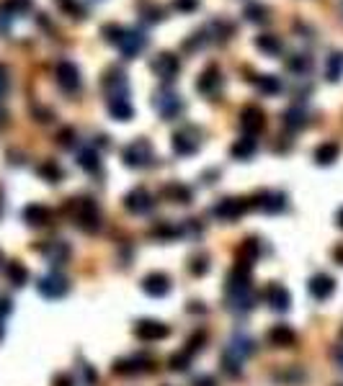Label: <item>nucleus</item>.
Wrapping results in <instances>:
<instances>
[{"mask_svg": "<svg viewBox=\"0 0 343 386\" xmlns=\"http://www.w3.org/2000/svg\"><path fill=\"white\" fill-rule=\"evenodd\" d=\"M240 129H243L248 136L261 134V132L266 129V114H264V108L245 106L243 111H240Z\"/></svg>", "mask_w": 343, "mask_h": 386, "instance_id": "nucleus-17", "label": "nucleus"}, {"mask_svg": "<svg viewBox=\"0 0 343 386\" xmlns=\"http://www.w3.org/2000/svg\"><path fill=\"white\" fill-rule=\"evenodd\" d=\"M135 335L142 343H157V340H166L170 335L166 322H157V319H139L135 325Z\"/></svg>", "mask_w": 343, "mask_h": 386, "instance_id": "nucleus-15", "label": "nucleus"}, {"mask_svg": "<svg viewBox=\"0 0 343 386\" xmlns=\"http://www.w3.org/2000/svg\"><path fill=\"white\" fill-rule=\"evenodd\" d=\"M253 350H255L253 338H248L245 332H235L233 338L227 340L225 350H222V368H225V374H230V376H240L243 363L253 356Z\"/></svg>", "mask_w": 343, "mask_h": 386, "instance_id": "nucleus-1", "label": "nucleus"}, {"mask_svg": "<svg viewBox=\"0 0 343 386\" xmlns=\"http://www.w3.org/2000/svg\"><path fill=\"white\" fill-rule=\"evenodd\" d=\"M307 291H310V296L315 301H328L335 291V281L328 273H315L310 283H307Z\"/></svg>", "mask_w": 343, "mask_h": 386, "instance_id": "nucleus-19", "label": "nucleus"}, {"mask_svg": "<svg viewBox=\"0 0 343 386\" xmlns=\"http://www.w3.org/2000/svg\"><path fill=\"white\" fill-rule=\"evenodd\" d=\"M196 90L206 98H215L222 90V70L217 68V65H206L204 72L196 80Z\"/></svg>", "mask_w": 343, "mask_h": 386, "instance_id": "nucleus-16", "label": "nucleus"}, {"mask_svg": "<svg viewBox=\"0 0 343 386\" xmlns=\"http://www.w3.org/2000/svg\"><path fill=\"white\" fill-rule=\"evenodd\" d=\"M255 150H258V142H255V136H237L235 139V145L230 147V154L235 157V160H251L255 154Z\"/></svg>", "mask_w": 343, "mask_h": 386, "instance_id": "nucleus-26", "label": "nucleus"}, {"mask_svg": "<svg viewBox=\"0 0 343 386\" xmlns=\"http://www.w3.org/2000/svg\"><path fill=\"white\" fill-rule=\"evenodd\" d=\"M78 165L86 173H101V154L93 147H86L78 152Z\"/></svg>", "mask_w": 343, "mask_h": 386, "instance_id": "nucleus-33", "label": "nucleus"}, {"mask_svg": "<svg viewBox=\"0 0 343 386\" xmlns=\"http://www.w3.org/2000/svg\"><path fill=\"white\" fill-rule=\"evenodd\" d=\"M155 366V360L150 356H124L114 360V366L111 371L119 374V376H137V374H147V371H153Z\"/></svg>", "mask_w": 343, "mask_h": 386, "instance_id": "nucleus-8", "label": "nucleus"}, {"mask_svg": "<svg viewBox=\"0 0 343 386\" xmlns=\"http://www.w3.org/2000/svg\"><path fill=\"white\" fill-rule=\"evenodd\" d=\"M121 160L127 167H137V170H145L150 165L155 163V152H153V145L147 142L145 136H139L135 142H129L124 150H121Z\"/></svg>", "mask_w": 343, "mask_h": 386, "instance_id": "nucleus-3", "label": "nucleus"}, {"mask_svg": "<svg viewBox=\"0 0 343 386\" xmlns=\"http://www.w3.org/2000/svg\"><path fill=\"white\" fill-rule=\"evenodd\" d=\"M166 386H170V384H166Z\"/></svg>", "mask_w": 343, "mask_h": 386, "instance_id": "nucleus-61", "label": "nucleus"}, {"mask_svg": "<svg viewBox=\"0 0 343 386\" xmlns=\"http://www.w3.org/2000/svg\"><path fill=\"white\" fill-rule=\"evenodd\" d=\"M68 209L72 212V222L78 224L83 232H96L101 227V212L93 199H72L68 203Z\"/></svg>", "mask_w": 343, "mask_h": 386, "instance_id": "nucleus-2", "label": "nucleus"}, {"mask_svg": "<svg viewBox=\"0 0 343 386\" xmlns=\"http://www.w3.org/2000/svg\"><path fill=\"white\" fill-rule=\"evenodd\" d=\"M325 77L331 80V83H338L343 77V52H333L328 62H325Z\"/></svg>", "mask_w": 343, "mask_h": 386, "instance_id": "nucleus-35", "label": "nucleus"}, {"mask_svg": "<svg viewBox=\"0 0 343 386\" xmlns=\"http://www.w3.org/2000/svg\"><path fill=\"white\" fill-rule=\"evenodd\" d=\"M202 147V132L196 126H184L173 134V152L181 154V157H191Z\"/></svg>", "mask_w": 343, "mask_h": 386, "instance_id": "nucleus-7", "label": "nucleus"}, {"mask_svg": "<svg viewBox=\"0 0 343 386\" xmlns=\"http://www.w3.org/2000/svg\"><path fill=\"white\" fill-rule=\"evenodd\" d=\"M8 85H10V77H8V68L6 65H0V98L8 93Z\"/></svg>", "mask_w": 343, "mask_h": 386, "instance_id": "nucleus-50", "label": "nucleus"}, {"mask_svg": "<svg viewBox=\"0 0 343 386\" xmlns=\"http://www.w3.org/2000/svg\"><path fill=\"white\" fill-rule=\"evenodd\" d=\"M106 106H108V114H111L114 121H129V119L135 116V106H132L129 96L106 98Z\"/></svg>", "mask_w": 343, "mask_h": 386, "instance_id": "nucleus-21", "label": "nucleus"}, {"mask_svg": "<svg viewBox=\"0 0 343 386\" xmlns=\"http://www.w3.org/2000/svg\"><path fill=\"white\" fill-rule=\"evenodd\" d=\"M8 312H10V301L0 299V317H3V314H8Z\"/></svg>", "mask_w": 343, "mask_h": 386, "instance_id": "nucleus-55", "label": "nucleus"}, {"mask_svg": "<svg viewBox=\"0 0 343 386\" xmlns=\"http://www.w3.org/2000/svg\"><path fill=\"white\" fill-rule=\"evenodd\" d=\"M333 358H335V363H338V366L343 368V345H338V347H335Z\"/></svg>", "mask_w": 343, "mask_h": 386, "instance_id": "nucleus-54", "label": "nucleus"}, {"mask_svg": "<svg viewBox=\"0 0 343 386\" xmlns=\"http://www.w3.org/2000/svg\"><path fill=\"white\" fill-rule=\"evenodd\" d=\"M0 338H3V325H0Z\"/></svg>", "mask_w": 343, "mask_h": 386, "instance_id": "nucleus-57", "label": "nucleus"}, {"mask_svg": "<svg viewBox=\"0 0 343 386\" xmlns=\"http://www.w3.org/2000/svg\"><path fill=\"white\" fill-rule=\"evenodd\" d=\"M41 252H44V258H47L52 265H65L68 258H70V245L68 242H62V240L49 242L47 247H41Z\"/></svg>", "mask_w": 343, "mask_h": 386, "instance_id": "nucleus-25", "label": "nucleus"}, {"mask_svg": "<svg viewBox=\"0 0 343 386\" xmlns=\"http://www.w3.org/2000/svg\"><path fill=\"white\" fill-rule=\"evenodd\" d=\"M209 29H217L215 39H219V41H227V39L235 34V26H233V23H227V21H222V19L212 21V23H209Z\"/></svg>", "mask_w": 343, "mask_h": 386, "instance_id": "nucleus-43", "label": "nucleus"}, {"mask_svg": "<svg viewBox=\"0 0 343 386\" xmlns=\"http://www.w3.org/2000/svg\"><path fill=\"white\" fill-rule=\"evenodd\" d=\"M101 88H104L106 98L129 96V83H127L124 70H121V68H108L106 72H104V77H101Z\"/></svg>", "mask_w": 343, "mask_h": 386, "instance_id": "nucleus-12", "label": "nucleus"}, {"mask_svg": "<svg viewBox=\"0 0 343 386\" xmlns=\"http://www.w3.org/2000/svg\"><path fill=\"white\" fill-rule=\"evenodd\" d=\"M282 124H284L289 132H300V129H304V126H307V114H304L300 106L286 108L284 116H282Z\"/></svg>", "mask_w": 343, "mask_h": 386, "instance_id": "nucleus-30", "label": "nucleus"}, {"mask_svg": "<svg viewBox=\"0 0 343 386\" xmlns=\"http://www.w3.org/2000/svg\"><path fill=\"white\" fill-rule=\"evenodd\" d=\"M155 206V199H153V193L147 191L145 185H137V188H132V191L124 196V209L129 214H147L150 209Z\"/></svg>", "mask_w": 343, "mask_h": 386, "instance_id": "nucleus-14", "label": "nucleus"}, {"mask_svg": "<svg viewBox=\"0 0 343 386\" xmlns=\"http://www.w3.org/2000/svg\"><path fill=\"white\" fill-rule=\"evenodd\" d=\"M286 70L294 72L297 77L310 75V70H313V59L307 57V54H294V57L286 59Z\"/></svg>", "mask_w": 343, "mask_h": 386, "instance_id": "nucleus-34", "label": "nucleus"}, {"mask_svg": "<svg viewBox=\"0 0 343 386\" xmlns=\"http://www.w3.org/2000/svg\"><path fill=\"white\" fill-rule=\"evenodd\" d=\"M55 77H57L59 90H65L68 96H75V93H80V88H83V77H80L78 65H75V62H70V59L57 62Z\"/></svg>", "mask_w": 343, "mask_h": 386, "instance_id": "nucleus-5", "label": "nucleus"}, {"mask_svg": "<svg viewBox=\"0 0 343 386\" xmlns=\"http://www.w3.org/2000/svg\"><path fill=\"white\" fill-rule=\"evenodd\" d=\"M204 343H206V332L202 329V332H194V335L188 338V343H186V347H184V350H186V353H188L191 358H194L196 353H202V347H204Z\"/></svg>", "mask_w": 343, "mask_h": 386, "instance_id": "nucleus-41", "label": "nucleus"}, {"mask_svg": "<svg viewBox=\"0 0 343 386\" xmlns=\"http://www.w3.org/2000/svg\"><path fill=\"white\" fill-rule=\"evenodd\" d=\"M6 273H8V278L13 286H26V281H29V270H26V265H21L19 261L8 263Z\"/></svg>", "mask_w": 343, "mask_h": 386, "instance_id": "nucleus-38", "label": "nucleus"}, {"mask_svg": "<svg viewBox=\"0 0 343 386\" xmlns=\"http://www.w3.org/2000/svg\"><path fill=\"white\" fill-rule=\"evenodd\" d=\"M188 363H191V356H188L186 350H181V353H173V356H170L168 368H170V371H181V374H184V371H188Z\"/></svg>", "mask_w": 343, "mask_h": 386, "instance_id": "nucleus-40", "label": "nucleus"}, {"mask_svg": "<svg viewBox=\"0 0 343 386\" xmlns=\"http://www.w3.org/2000/svg\"><path fill=\"white\" fill-rule=\"evenodd\" d=\"M243 16L251 23H268V8L264 3H248L243 8Z\"/></svg>", "mask_w": 343, "mask_h": 386, "instance_id": "nucleus-36", "label": "nucleus"}, {"mask_svg": "<svg viewBox=\"0 0 343 386\" xmlns=\"http://www.w3.org/2000/svg\"><path fill=\"white\" fill-rule=\"evenodd\" d=\"M121 34H124V26H117V23H106V26H101V37L106 39L108 44H114V47L119 44Z\"/></svg>", "mask_w": 343, "mask_h": 386, "instance_id": "nucleus-42", "label": "nucleus"}, {"mask_svg": "<svg viewBox=\"0 0 343 386\" xmlns=\"http://www.w3.org/2000/svg\"><path fill=\"white\" fill-rule=\"evenodd\" d=\"M142 291L153 299H163L168 291H170V278H168L163 270H153L142 278Z\"/></svg>", "mask_w": 343, "mask_h": 386, "instance_id": "nucleus-18", "label": "nucleus"}, {"mask_svg": "<svg viewBox=\"0 0 343 386\" xmlns=\"http://www.w3.org/2000/svg\"><path fill=\"white\" fill-rule=\"evenodd\" d=\"M341 10H343V0H341Z\"/></svg>", "mask_w": 343, "mask_h": 386, "instance_id": "nucleus-58", "label": "nucleus"}, {"mask_svg": "<svg viewBox=\"0 0 343 386\" xmlns=\"http://www.w3.org/2000/svg\"><path fill=\"white\" fill-rule=\"evenodd\" d=\"M160 196L166 199V201L170 203H191V188H186L184 183H168L163 185V191H160Z\"/></svg>", "mask_w": 343, "mask_h": 386, "instance_id": "nucleus-27", "label": "nucleus"}, {"mask_svg": "<svg viewBox=\"0 0 343 386\" xmlns=\"http://www.w3.org/2000/svg\"><path fill=\"white\" fill-rule=\"evenodd\" d=\"M341 338H343V329H341Z\"/></svg>", "mask_w": 343, "mask_h": 386, "instance_id": "nucleus-59", "label": "nucleus"}, {"mask_svg": "<svg viewBox=\"0 0 343 386\" xmlns=\"http://www.w3.org/2000/svg\"><path fill=\"white\" fill-rule=\"evenodd\" d=\"M253 83L261 93H266V96H279V93L284 90V85H282V77H276V75H255Z\"/></svg>", "mask_w": 343, "mask_h": 386, "instance_id": "nucleus-32", "label": "nucleus"}, {"mask_svg": "<svg viewBox=\"0 0 343 386\" xmlns=\"http://www.w3.org/2000/svg\"><path fill=\"white\" fill-rule=\"evenodd\" d=\"M335 386H343V384H335Z\"/></svg>", "mask_w": 343, "mask_h": 386, "instance_id": "nucleus-60", "label": "nucleus"}, {"mask_svg": "<svg viewBox=\"0 0 343 386\" xmlns=\"http://www.w3.org/2000/svg\"><path fill=\"white\" fill-rule=\"evenodd\" d=\"M245 212H251L248 199H222V201L215 203V209H212V214H215L217 219H222V222H235Z\"/></svg>", "mask_w": 343, "mask_h": 386, "instance_id": "nucleus-13", "label": "nucleus"}, {"mask_svg": "<svg viewBox=\"0 0 343 386\" xmlns=\"http://www.w3.org/2000/svg\"><path fill=\"white\" fill-rule=\"evenodd\" d=\"M251 209H261L266 214H282L286 212V193L282 191H258L253 199H248Z\"/></svg>", "mask_w": 343, "mask_h": 386, "instance_id": "nucleus-6", "label": "nucleus"}, {"mask_svg": "<svg viewBox=\"0 0 343 386\" xmlns=\"http://www.w3.org/2000/svg\"><path fill=\"white\" fill-rule=\"evenodd\" d=\"M255 47L261 49L264 54H268V57H279V54L284 52V44H282V39L274 37V34H261V37L255 39Z\"/></svg>", "mask_w": 343, "mask_h": 386, "instance_id": "nucleus-29", "label": "nucleus"}, {"mask_svg": "<svg viewBox=\"0 0 343 386\" xmlns=\"http://www.w3.org/2000/svg\"><path fill=\"white\" fill-rule=\"evenodd\" d=\"M266 340L274 347H294L297 345V332L289 325H274V327L268 329Z\"/></svg>", "mask_w": 343, "mask_h": 386, "instance_id": "nucleus-22", "label": "nucleus"}, {"mask_svg": "<svg viewBox=\"0 0 343 386\" xmlns=\"http://www.w3.org/2000/svg\"><path fill=\"white\" fill-rule=\"evenodd\" d=\"M37 175H39L41 181H47V183H59L65 178V170L55 160H44V163L37 165Z\"/></svg>", "mask_w": 343, "mask_h": 386, "instance_id": "nucleus-31", "label": "nucleus"}, {"mask_svg": "<svg viewBox=\"0 0 343 386\" xmlns=\"http://www.w3.org/2000/svg\"><path fill=\"white\" fill-rule=\"evenodd\" d=\"M119 52L124 59H135L137 54H142L147 47V34L142 29H124L121 39H119Z\"/></svg>", "mask_w": 343, "mask_h": 386, "instance_id": "nucleus-9", "label": "nucleus"}, {"mask_svg": "<svg viewBox=\"0 0 343 386\" xmlns=\"http://www.w3.org/2000/svg\"><path fill=\"white\" fill-rule=\"evenodd\" d=\"M37 289H39V294L44 299H62V296H68L70 283L62 273H55V270H52L47 276H41L39 283H37Z\"/></svg>", "mask_w": 343, "mask_h": 386, "instance_id": "nucleus-11", "label": "nucleus"}, {"mask_svg": "<svg viewBox=\"0 0 343 386\" xmlns=\"http://www.w3.org/2000/svg\"><path fill=\"white\" fill-rule=\"evenodd\" d=\"M142 19L147 23H157V21H163V8L160 6H142Z\"/></svg>", "mask_w": 343, "mask_h": 386, "instance_id": "nucleus-47", "label": "nucleus"}, {"mask_svg": "<svg viewBox=\"0 0 343 386\" xmlns=\"http://www.w3.org/2000/svg\"><path fill=\"white\" fill-rule=\"evenodd\" d=\"M153 106H155V111L166 121H173V119H178V116L184 114V108H186V103L181 101V96L178 93H173L170 88H160L155 93V101H153Z\"/></svg>", "mask_w": 343, "mask_h": 386, "instance_id": "nucleus-4", "label": "nucleus"}, {"mask_svg": "<svg viewBox=\"0 0 343 386\" xmlns=\"http://www.w3.org/2000/svg\"><path fill=\"white\" fill-rule=\"evenodd\" d=\"M333 261L338 263V265H343V245H338L333 250Z\"/></svg>", "mask_w": 343, "mask_h": 386, "instance_id": "nucleus-53", "label": "nucleus"}, {"mask_svg": "<svg viewBox=\"0 0 343 386\" xmlns=\"http://www.w3.org/2000/svg\"><path fill=\"white\" fill-rule=\"evenodd\" d=\"M153 237H157V240H176V237H181L184 234V227H178V224H170V222H163L157 224V227H153V232H150Z\"/></svg>", "mask_w": 343, "mask_h": 386, "instance_id": "nucleus-37", "label": "nucleus"}, {"mask_svg": "<svg viewBox=\"0 0 343 386\" xmlns=\"http://www.w3.org/2000/svg\"><path fill=\"white\" fill-rule=\"evenodd\" d=\"M264 301L274 312H286V309L292 307V296H289V291L282 283H268L264 289Z\"/></svg>", "mask_w": 343, "mask_h": 386, "instance_id": "nucleus-20", "label": "nucleus"}, {"mask_svg": "<svg viewBox=\"0 0 343 386\" xmlns=\"http://www.w3.org/2000/svg\"><path fill=\"white\" fill-rule=\"evenodd\" d=\"M75 139H78V136H75V129H62L57 134V142L62 147H75Z\"/></svg>", "mask_w": 343, "mask_h": 386, "instance_id": "nucleus-48", "label": "nucleus"}, {"mask_svg": "<svg viewBox=\"0 0 343 386\" xmlns=\"http://www.w3.org/2000/svg\"><path fill=\"white\" fill-rule=\"evenodd\" d=\"M194 386H217L215 376H199L194 378Z\"/></svg>", "mask_w": 343, "mask_h": 386, "instance_id": "nucleus-51", "label": "nucleus"}, {"mask_svg": "<svg viewBox=\"0 0 343 386\" xmlns=\"http://www.w3.org/2000/svg\"><path fill=\"white\" fill-rule=\"evenodd\" d=\"M57 3V8L65 13V16H70V19H75V21H83L86 19V8L80 6L78 0H55Z\"/></svg>", "mask_w": 343, "mask_h": 386, "instance_id": "nucleus-39", "label": "nucleus"}, {"mask_svg": "<svg viewBox=\"0 0 343 386\" xmlns=\"http://www.w3.org/2000/svg\"><path fill=\"white\" fill-rule=\"evenodd\" d=\"M173 8L181 13H194L199 8V0H173Z\"/></svg>", "mask_w": 343, "mask_h": 386, "instance_id": "nucleus-49", "label": "nucleus"}, {"mask_svg": "<svg viewBox=\"0 0 343 386\" xmlns=\"http://www.w3.org/2000/svg\"><path fill=\"white\" fill-rule=\"evenodd\" d=\"M274 378L276 381H284V384H294V381H302L304 374L300 368H289V371H276Z\"/></svg>", "mask_w": 343, "mask_h": 386, "instance_id": "nucleus-44", "label": "nucleus"}, {"mask_svg": "<svg viewBox=\"0 0 343 386\" xmlns=\"http://www.w3.org/2000/svg\"><path fill=\"white\" fill-rule=\"evenodd\" d=\"M188 270H191L194 276H204L206 270H209V258H206V255H194V258H191V265H188Z\"/></svg>", "mask_w": 343, "mask_h": 386, "instance_id": "nucleus-46", "label": "nucleus"}, {"mask_svg": "<svg viewBox=\"0 0 343 386\" xmlns=\"http://www.w3.org/2000/svg\"><path fill=\"white\" fill-rule=\"evenodd\" d=\"M23 219H26V224H31V227H44V224L52 222V209L44 206V203H29V206L23 209Z\"/></svg>", "mask_w": 343, "mask_h": 386, "instance_id": "nucleus-23", "label": "nucleus"}, {"mask_svg": "<svg viewBox=\"0 0 343 386\" xmlns=\"http://www.w3.org/2000/svg\"><path fill=\"white\" fill-rule=\"evenodd\" d=\"M258 258H261V242L255 240V237H248L245 242H240V247H237V263L240 265L253 268V263Z\"/></svg>", "mask_w": 343, "mask_h": 386, "instance_id": "nucleus-24", "label": "nucleus"}, {"mask_svg": "<svg viewBox=\"0 0 343 386\" xmlns=\"http://www.w3.org/2000/svg\"><path fill=\"white\" fill-rule=\"evenodd\" d=\"M153 72H155L166 85H170L173 80L178 77V72H181V62H178V57L173 54V52H160L155 59H153Z\"/></svg>", "mask_w": 343, "mask_h": 386, "instance_id": "nucleus-10", "label": "nucleus"}, {"mask_svg": "<svg viewBox=\"0 0 343 386\" xmlns=\"http://www.w3.org/2000/svg\"><path fill=\"white\" fill-rule=\"evenodd\" d=\"M338 154H341V145L338 142H323L315 150V163L328 167V165H333L338 160Z\"/></svg>", "mask_w": 343, "mask_h": 386, "instance_id": "nucleus-28", "label": "nucleus"}, {"mask_svg": "<svg viewBox=\"0 0 343 386\" xmlns=\"http://www.w3.org/2000/svg\"><path fill=\"white\" fill-rule=\"evenodd\" d=\"M204 44H206V31H196V34H191V39L184 41V49L186 52H196V49H202Z\"/></svg>", "mask_w": 343, "mask_h": 386, "instance_id": "nucleus-45", "label": "nucleus"}, {"mask_svg": "<svg viewBox=\"0 0 343 386\" xmlns=\"http://www.w3.org/2000/svg\"><path fill=\"white\" fill-rule=\"evenodd\" d=\"M335 224H338V227L343 230V206L338 209V214H335Z\"/></svg>", "mask_w": 343, "mask_h": 386, "instance_id": "nucleus-56", "label": "nucleus"}, {"mask_svg": "<svg viewBox=\"0 0 343 386\" xmlns=\"http://www.w3.org/2000/svg\"><path fill=\"white\" fill-rule=\"evenodd\" d=\"M55 386H72V378H70L68 374H59V376L55 378Z\"/></svg>", "mask_w": 343, "mask_h": 386, "instance_id": "nucleus-52", "label": "nucleus"}]
</instances>
